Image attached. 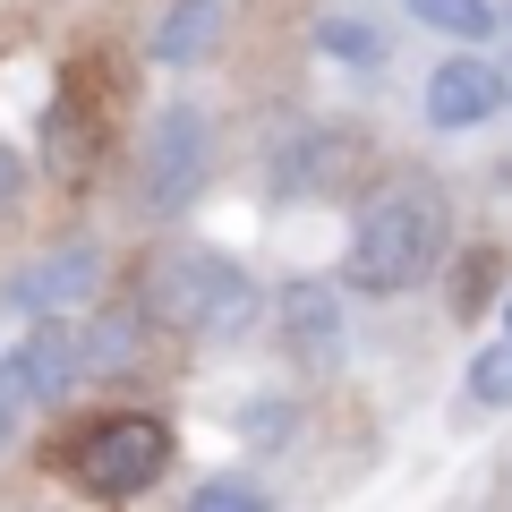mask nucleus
Returning <instances> with one entry per match:
<instances>
[{
	"instance_id": "f257e3e1",
	"label": "nucleus",
	"mask_w": 512,
	"mask_h": 512,
	"mask_svg": "<svg viewBox=\"0 0 512 512\" xmlns=\"http://www.w3.org/2000/svg\"><path fill=\"white\" fill-rule=\"evenodd\" d=\"M444 248H453V205L444 188L427 180H393L359 205L350 222V248H342V282L367 299H402L419 282L444 274Z\"/></svg>"
},
{
	"instance_id": "f03ea898",
	"label": "nucleus",
	"mask_w": 512,
	"mask_h": 512,
	"mask_svg": "<svg viewBox=\"0 0 512 512\" xmlns=\"http://www.w3.org/2000/svg\"><path fill=\"white\" fill-rule=\"evenodd\" d=\"M137 308H146L154 325L188 333V342H239V333L256 325V308H265V291H256V274L239 256L171 248V256L146 265V299H137Z\"/></svg>"
},
{
	"instance_id": "7ed1b4c3",
	"label": "nucleus",
	"mask_w": 512,
	"mask_h": 512,
	"mask_svg": "<svg viewBox=\"0 0 512 512\" xmlns=\"http://www.w3.org/2000/svg\"><path fill=\"white\" fill-rule=\"evenodd\" d=\"M205 180H214V128H205V111L197 103L154 111V128H146V180H137L146 214H188V205L205 197Z\"/></svg>"
},
{
	"instance_id": "20e7f679",
	"label": "nucleus",
	"mask_w": 512,
	"mask_h": 512,
	"mask_svg": "<svg viewBox=\"0 0 512 512\" xmlns=\"http://www.w3.org/2000/svg\"><path fill=\"white\" fill-rule=\"evenodd\" d=\"M69 461H77V478L94 495H146L163 478V461H171V427L146 419V410H111V419H94L77 436Z\"/></svg>"
},
{
	"instance_id": "39448f33",
	"label": "nucleus",
	"mask_w": 512,
	"mask_h": 512,
	"mask_svg": "<svg viewBox=\"0 0 512 512\" xmlns=\"http://www.w3.org/2000/svg\"><path fill=\"white\" fill-rule=\"evenodd\" d=\"M367 171V137L350 120H308L291 146L274 154V197H342Z\"/></svg>"
},
{
	"instance_id": "423d86ee",
	"label": "nucleus",
	"mask_w": 512,
	"mask_h": 512,
	"mask_svg": "<svg viewBox=\"0 0 512 512\" xmlns=\"http://www.w3.org/2000/svg\"><path fill=\"white\" fill-rule=\"evenodd\" d=\"M274 316H282V350H291V367L333 376V367L350 359V325H342V299H333V282H291Z\"/></svg>"
},
{
	"instance_id": "0eeeda50",
	"label": "nucleus",
	"mask_w": 512,
	"mask_h": 512,
	"mask_svg": "<svg viewBox=\"0 0 512 512\" xmlns=\"http://www.w3.org/2000/svg\"><path fill=\"white\" fill-rule=\"evenodd\" d=\"M94 291H103V248H86V239H77V248L35 256L26 274L0 282V299H9V308H26V316H43V325H52L60 308H86Z\"/></svg>"
},
{
	"instance_id": "6e6552de",
	"label": "nucleus",
	"mask_w": 512,
	"mask_h": 512,
	"mask_svg": "<svg viewBox=\"0 0 512 512\" xmlns=\"http://www.w3.org/2000/svg\"><path fill=\"white\" fill-rule=\"evenodd\" d=\"M69 342H77V376L103 384V376H128L154 342V316L146 308H94V316H69Z\"/></svg>"
},
{
	"instance_id": "1a4fd4ad",
	"label": "nucleus",
	"mask_w": 512,
	"mask_h": 512,
	"mask_svg": "<svg viewBox=\"0 0 512 512\" xmlns=\"http://www.w3.org/2000/svg\"><path fill=\"white\" fill-rule=\"evenodd\" d=\"M487 111H504L495 60H436V77H427V128H436V137H461V128H478Z\"/></svg>"
},
{
	"instance_id": "9d476101",
	"label": "nucleus",
	"mask_w": 512,
	"mask_h": 512,
	"mask_svg": "<svg viewBox=\"0 0 512 512\" xmlns=\"http://www.w3.org/2000/svg\"><path fill=\"white\" fill-rule=\"evenodd\" d=\"M94 154H103V128L77 111V94H60V103L43 111V171H52L60 188H77L94 171Z\"/></svg>"
},
{
	"instance_id": "9b49d317",
	"label": "nucleus",
	"mask_w": 512,
	"mask_h": 512,
	"mask_svg": "<svg viewBox=\"0 0 512 512\" xmlns=\"http://www.w3.org/2000/svg\"><path fill=\"white\" fill-rule=\"evenodd\" d=\"M214 35H222V0H171L163 26H154V60L163 69H197L214 52Z\"/></svg>"
},
{
	"instance_id": "f8f14e48",
	"label": "nucleus",
	"mask_w": 512,
	"mask_h": 512,
	"mask_svg": "<svg viewBox=\"0 0 512 512\" xmlns=\"http://www.w3.org/2000/svg\"><path fill=\"white\" fill-rule=\"evenodd\" d=\"M316 52H325V60H342V69H367V77L384 69V35H376L367 18H350V9L316 18Z\"/></svg>"
},
{
	"instance_id": "ddd939ff",
	"label": "nucleus",
	"mask_w": 512,
	"mask_h": 512,
	"mask_svg": "<svg viewBox=\"0 0 512 512\" xmlns=\"http://www.w3.org/2000/svg\"><path fill=\"white\" fill-rule=\"evenodd\" d=\"M410 18L427 35H453V43H487L495 35V0H410Z\"/></svg>"
},
{
	"instance_id": "4468645a",
	"label": "nucleus",
	"mask_w": 512,
	"mask_h": 512,
	"mask_svg": "<svg viewBox=\"0 0 512 512\" xmlns=\"http://www.w3.org/2000/svg\"><path fill=\"white\" fill-rule=\"evenodd\" d=\"M26 410H43V384L26 376V359H18V350H9V359H0V444H18Z\"/></svg>"
},
{
	"instance_id": "2eb2a0df",
	"label": "nucleus",
	"mask_w": 512,
	"mask_h": 512,
	"mask_svg": "<svg viewBox=\"0 0 512 512\" xmlns=\"http://www.w3.org/2000/svg\"><path fill=\"white\" fill-rule=\"evenodd\" d=\"M461 384H470L478 410H512V342H487V350L470 359V376H461Z\"/></svg>"
},
{
	"instance_id": "dca6fc26",
	"label": "nucleus",
	"mask_w": 512,
	"mask_h": 512,
	"mask_svg": "<svg viewBox=\"0 0 512 512\" xmlns=\"http://www.w3.org/2000/svg\"><path fill=\"white\" fill-rule=\"evenodd\" d=\"M188 512H274V504H265L256 478H231V470H222V478H205V487L188 495Z\"/></svg>"
},
{
	"instance_id": "f3484780",
	"label": "nucleus",
	"mask_w": 512,
	"mask_h": 512,
	"mask_svg": "<svg viewBox=\"0 0 512 512\" xmlns=\"http://www.w3.org/2000/svg\"><path fill=\"white\" fill-rule=\"evenodd\" d=\"M495 274H504V256H495V248H470V256H461V282H453V316H478V308H487Z\"/></svg>"
},
{
	"instance_id": "a211bd4d",
	"label": "nucleus",
	"mask_w": 512,
	"mask_h": 512,
	"mask_svg": "<svg viewBox=\"0 0 512 512\" xmlns=\"http://www.w3.org/2000/svg\"><path fill=\"white\" fill-rule=\"evenodd\" d=\"M291 419H299V402H282V393H256V402L239 410V436H248V444H282V436H291Z\"/></svg>"
},
{
	"instance_id": "6ab92c4d",
	"label": "nucleus",
	"mask_w": 512,
	"mask_h": 512,
	"mask_svg": "<svg viewBox=\"0 0 512 512\" xmlns=\"http://www.w3.org/2000/svg\"><path fill=\"white\" fill-rule=\"evenodd\" d=\"M18 197H26V154L0 146V214H18Z\"/></svg>"
},
{
	"instance_id": "aec40b11",
	"label": "nucleus",
	"mask_w": 512,
	"mask_h": 512,
	"mask_svg": "<svg viewBox=\"0 0 512 512\" xmlns=\"http://www.w3.org/2000/svg\"><path fill=\"white\" fill-rule=\"evenodd\" d=\"M495 94H504V111H512V43L495 52Z\"/></svg>"
},
{
	"instance_id": "412c9836",
	"label": "nucleus",
	"mask_w": 512,
	"mask_h": 512,
	"mask_svg": "<svg viewBox=\"0 0 512 512\" xmlns=\"http://www.w3.org/2000/svg\"><path fill=\"white\" fill-rule=\"evenodd\" d=\"M504 342H512V291H504Z\"/></svg>"
}]
</instances>
